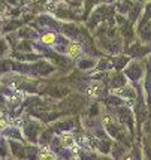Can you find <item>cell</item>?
Returning a JSON list of instances; mask_svg holds the SVG:
<instances>
[{"mask_svg":"<svg viewBox=\"0 0 151 160\" xmlns=\"http://www.w3.org/2000/svg\"><path fill=\"white\" fill-rule=\"evenodd\" d=\"M68 52H69V56L72 57V58H76V57L81 54V47H79L78 43H70V45H69V48H68Z\"/></svg>","mask_w":151,"mask_h":160,"instance_id":"cell-1","label":"cell"},{"mask_svg":"<svg viewBox=\"0 0 151 160\" xmlns=\"http://www.w3.org/2000/svg\"><path fill=\"white\" fill-rule=\"evenodd\" d=\"M100 90H102V84L94 82V84H91V87L88 88V94L93 96V98H97V96L100 94Z\"/></svg>","mask_w":151,"mask_h":160,"instance_id":"cell-2","label":"cell"},{"mask_svg":"<svg viewBox=\"0 0 151 160\" xmlns=\"http://www.w3.org/2000/svg\"><path fill=\"white\" fill-rule=\"evenodd\" d=\"M62 141H63V145L64 147H75V141H73V136H70V135H64L62 138Z\"/></svg>","mask_w":151,"mask_h":160,"instance_id":"cell-3","label":"cell"},{"mask_svg":"<svg viewBox=\"0 0 151 160\" xmlns=\"http://www.w3.org/2000/svg\"><path fill=\"white\" fill-rule=\"evenodd\" d=\"M41 160H55L54 154H51L48 150H42L41 151Z\"/></svg>","mask_w":151,"mask_h":160,"instance_id":"cell-4","label":"cell"},{"mask_svg":"<svg viewBox=\"0 0 151 160\" xmlns=\"http://www.w3.org/2000/svg\"><path fill=\"white\" fill-rule=\"evenodd\" d=\"M55 39V36L53 35V33H48V35H45L43 38H42V41L45 42V43H53Z\"/></svg>","mask_w":151,"mask_h":160,"instance_id":"cell-5","label":"cell"},{"mask_svg":"<svg viewBox=\"0 0 151 160\" xmlns=\"http://www.w3.org/2000/svg\"><path fill=\"white\" fill-rule=\"evenodd\" d=\"M8 126V120L6 118H0V129H5Z\"/></svg>","mask_w":151,"mask_h":160,"instance_id":"cell-6","label":"cell"},{"mask_svg":"<svg viewBox=\"0 0 151 160\" xmlns=\"http://www.w3.org/2000/svg\"><path fill=\"white\" fill-rule=\"evenodd\" d=\"M47 9H48V11H54V9H55V3H48Z\"/></svg>","mask_w":151,"mask_h":160,"instance_id":"cell-7","label":"cell"},{"mask_svg":"<svg viewBox=\"0 0 151 160\" xmlns=\"http://www.w3.org/2000/svg\"><path fill=\"white\" fill-rule=\"evenodd\" d=\"M109 121H111V118L108 117V115H106V117H103V123H106V124H108Z\"/></svg>","mask_w":151,"mask_h":160,"instance_id":"cell-8","label":"cell"}]
</instances>
